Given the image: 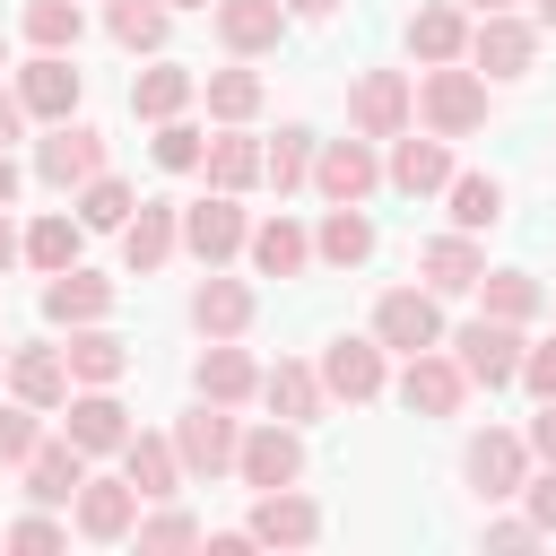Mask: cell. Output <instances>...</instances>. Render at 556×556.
<instances>
[{
    "label": "cell",
    "instance_id": "484cf974",
    "mask_svg": "<svg viewBox=\"0 0 556 556\" xmlns=\"http://www.w3.org/2000/svg\"><path fill=\"white\" fill-rule=\"evenodd\" d=\"M9 391H17L26 408H61V400H70V365H61V348H17V356H9Z\"/></svg>",
    "mask_w": 556,
    "mask_h": 556
},
{
    "label": "cell",
    "instance_id": "9a60e30c",
    "mask_svg": "<svg viewBox=\"0 0 556 556\" xmlns=\"http://www.w3.org/2000/svg\"><path fill=\"white\" fill-rule=\"evenodd\" d=\"M321 391L348 400V408L374 400V391H382V339H330V348H321Z\"/></svg>",
    "mask_w": 556,
    "mask_h": 556
},
{
    "label": "cell",
    "instance_id": "d590c367",
    "mask_svg": "<svg viewBox=\"0 0 556 556\" xmlns=\"http://www.w3.org/2000/svg\"><path fill=\"white\" fill-rule=\"evenodd\" d=\"M78 243H87V226H78V217H35V226H26V261H35L43 278H52V269H70V261H78Z\"/></svg>",
    "mask_w": 556,
    "mask_h": 556
},
{
    "label": "cell",
    "instance_id": "8d00e7d4",
    "mask_svg": "<svg viewBox=\"0 0 556 556\" xmlns=\"http://www.w3.org/2000/svg\"><path fill=\"white\" fill-rule=\"evenodd\" d=\"M478 295H486L495 321H530L539 313V278L530 269H478Z\"/></svg>",
    "mask_w": 556,
    "mask_h": 556
},
{
    "label": "cell",
    "instance_id": "7dc6e473",
    "mask_svg": "<svg viewBox=\"0 0 556 556\" xmlns=\"http://www.w3.org/2000/svg\"><path fill=\"white\" fill-rule=\"evenodd\" d=\"M521 495H530V521H539V530H556V460H547L539 478H521Z\"/></svg>",
    "mask_w": 556,
    "mask_h": 556
},
{
    "label": "cell",
    "instance_id": "680465c9",
    "mask_svg": "<svg viewBox=\"0 0 556 556\" xmlns=\"http://www.w3.org/2000/svg\"><path fill=\"white\" fill-rule=\"evenodd\" d=\"M165 9H208V0H165Z\"/></svg>",
    "mask_w": 556,
    "mask_h": 556
},
{
    "label": "cell",
    "instance_id": "9f6ffc18",
    "mask_svg": "<svg viewBox=\"0 0 556 556\" xmlns=\"http://www.w3.org/2000/svg\"><path fill=\"white\" fill-rule=\"evenodd\" d=\"M539 26H556V0H539Z\"/></svg>",
    "mask_w": 556,
    "mask_h": 556
},
{
    "label": "cell",
    "instance_id": "8992f818",
    "mask_svg": "<svg viewBox=\"0 0 556 556\" xmlns=\"http://www.w3.org/2000/svg\"><path fill=\"white\" fill-rule=\"evenodd\" d=\"M469 400V374H460V356H434V348H417L408 356V374H400V408L408 417H452Z\"/></svg>",
    "mask_w": 556,
    "mask_h": 556
},
{
    "label": "cell",
    "instance_id": "c3c4849f",
    "mask_svg": "<svg viewBox=\"0 0 556 556\" xmlns=\"http://www.w3.org/2000/svg\"><path fill=\"white\" fill-rule=\"evenodd\" d=\"M521 382H530L539 400H556V348H521Z\"/></svg>",
    "mask_w": 556,
    "mask_h": 556
},
{
    "label": "cell",
    "instance_id": "bcb514c9",
    "mask_svg": "<svg viewBox=\"0 0 556 556\" xmlns=\"http://www.w3.org/2000/svg\"><path fill=\"white\" fill-rule=\"evenodd\" d=\"M9 547H26V556H43V547H61V521H43V513H26V521H9Z\"/></svg>",
    "mask_w": 556,
    "mask_h": 556
},
{
    "label": "cell",
    "instance_id": "3957f363",
    "mask_svg": "<svg viewBox=\"0 0 556 556\" xmlns=\"http://www.w3.org/2000/svg\"><path fill=\"white\" fill-rule=\"evenodd\" d=\"M374 339H382V348H400V356H417V348H443L434 287H391V295L374 304Z\"/></svg>",
    "mask_w": 556,
    "mask_h": 556
},
{
    "label": "cell",
    "instance_id": "7c38bea8",
    "mask_svg": "<svg viewBox=\"0 0 556 556\" xmlns=\"http://www.w3.org/2000/svg\"><path fill=\"white\" fill-rule=\"evenodd\" d=\"M243 235H252V226H243L235 191H208V200H191V208H182V243H191L208 269H217V261H235V252H243Z\"/></svg>",
    "mask_w": 556,
    "mask_h": 556
},
{
    "label": "cell",
    "instance_id": "603a6c76",
    "mask_svg": "<svg viewBox=\"0 0 556 556\" xmlns=\"http://www.w3.org/2000/svg\"><path fill=\"white\" fill-rule=\"evenodd\" d=\"M417 269H426V287H434V295H469V287H478V269H486V252H478L469 235H434V243L417 252Z\"/></svg>",
    "mask_w": 556,
    "mask_h": 556
},
{
    "label": "cell",
    "instance_id": "ffe728a7",
    "mask_svg": "<svg viewBox=\"0 0 556 556\" xmlns=\"http://www.w3.org/2000/svg\"><path fill=\"white\" fill-rule=\"evenodd\" d=\"M78 530L87 539H130L139 530V486L130 478H87L78 486Z\"/></svg>",
    "mask_w": 556,
    "mask_h": 556
},
{
    "label": "cell",
    "instance_id": "f907efd6",
    "mask_svg": "<svg viewBox=\"0 0 556 556\" xmlns=\"http://www.w3.org/2000/svg\"><path fill=\"white\" fill-rule=\"evenodd\" d=\"M530 452L556 460V400H539V417H530Z\"/></svg>",
    "mask_w": 556,
    "mask_h": 556
},
{
    "label": "cell",
    "instance_id": "cb8c5ba5",
    "mask_svg": "<svg viewBox=\"0 0 556 556\" xmlns=\"http://www.w3.org/2000/svg\"><path fill=\"white\" fill-rule=\"evenodd\" d=\"M104 304H113V287H104L96 269H78V261L52 269V287H43V313L70 321V330H78V321H104Z\"/></svg>",
    "mask_w": 556,
    "mask_h": 556
},
{
    "label": "cell",
    "instance_id": "52a82bcc",
    "mask_svg": "<svg viewBox=\"0 0 556 556\" xmlns=\"http://www.w3.org/2000/svg\"><path fill=\"white\" fill-rule=\"evenodd\" d=\"M61 417H70L61 434H70L78 452H122V443H130V408L113 400V382H87V391H70V400H61Z\"/></svg>",
    "mask_w": 556,
    "mask_h": 556
},
{
    "label": "cell",
    "instance_id": "b9f144b4",
    "mask_svg": "<svg viewBox=\"0 0 556 556\" xmlns=\"http://www.w3.org/2000/svg\"><path fill=\"white\" fill-rule=\"evenodd\" d=\"M78 26H87V17H78V0H35V9H26L35 52H70V43H78Z\"/></svg>",
    "mask_w": 556,
    "mask_h": 556
},
{
    "label": "cell",
    "instance_id": "2e32d148",
    "mask_svg": "<svg viewBox=\"0 0 556 556\" xmlns=\"http://www.w3.org/2000/svg\"><path fill=\"white\" fill-rule=\"evenodd\" d=\"M313 182H321V200H365L382 182V165H374L365 139H321L313 148Z\"/></svg>",
    "mask_w": 556,
    "mask_h": 556
},
{
    "label": "cell",
    "instance_id": "60d3db41",
    "mask_svg": "<svg viewBox=\"0 0 556 556\" xmlns=\"http://www.w3.org/2000/svg\"><path fill=\"white\" fill-rule=\"evenodd\" d=\"M139 200H130V182H113V174H87L78 182V226H122Z\"/></svg>",
    "mask_w": 556,
    "mask_h": 556
},
{
    "label": "cell",
    "instance_id": "ac0fdd59",
    "mask_svg": "<svg viewBox=\"0 0 556 556\" xmlns=\"http://www.w3.org/2000/svg\"><path fill=\"white\" fill-rule=\"evenodd\" d=\"M521 478H530V443L521 434H469V486L478 495H521Z\"/></svg>",
    "mask_w": 556,
    "mask_h": 556
},
{
    "label": "cell",
    "instance_id": "f6af8a7d",
    "mask_svg": "<svg viewBox=\"0 0 556 556\" xmlns=\"http://www.w3.org/2000/svg\"><path fill=\"white\" fill-rule=\"evenodd\" d=\"M139 547H148V556H174V547H200V521H191V513H156V521H139Z\"/></svg>",
    "mask_w": 556,
    "mask_h": 556
},
{
    "label": "cell",
    "instance_id": "5bb4252c",
    "mask_svg": "<svg viewBox=\"0 0 556 556\" xmlns=\"http://www.w3.org/2000/svg\"><path fill=\"white\" fill-rule=\"evenodd\" d=\"M182 243V208L174 200H139L130 217H122V261L148 278V269H165V252Z\"/></svg>",
    "mask_w": 556,
    "mask_h": 556
},
{
    "label": "cell",
    "instance_id": "d4e9b609",
    "mask_svg": "<svg viewBox=\"0 0 556 556\" xmlns=\"http://www.w3.org/2000/svg\"><path fill=\"white\" fill-rule=\"evenodd\" d=\"M191 321H200L208 339H235V330L252 321V287H243V278H217V269H208V278L191 287Z\"/></svg>",
    "mask_w": 556,
    "mask_h": 556
},
{
    "label": "cell",
    "instance_id": "ba28073f",
    "mask_svg": "<svg viewBox=\"0 0 556 556\" xmlns=\"http://www.w3.org/2000/svg\"><path fill=\"white\" fill-rule=\"evenodd\" d=\"M235 417L217 408V400H200L182 426H174V452H182V478H217V469H235Z\"/></svg>",
    "mask_w": 556,
    "mask_h": 556
},
{
    "label": "cell",
    "instance_id": "836d02e7",
    "mask_svg": "<svg viewBox=\"0 0 556 556\" xmlns=\"http://www.w3.org/2000/svg\"><path fill=\"white\" fill-rule=\"evenodd\" d=\"M261 400H269L287 426H304V417H321V374H313V365H269V374H261Z\"/></svg>",
    "mask_w": 556,
    "mask_h": 556
},
{
    "label": "cell",
    "instance_id": "ee69618b",
    "mask_svg": "<svg viewBox=\"0 0 556 556\" xmlns=\"http://www.w3.org/2000/svg\"><path fill=\"white\" fill-rule=\"evenodd\" d=\"M148 148H156V165H165V174H191L208 139H200V130H191V122L174 113V122H156V139H148Z\"/></svg>",
    "mask_w": 556,
    "mask_h": 556
},
{
    "label": "cell",
    "instance_id": "4fadbf2b",
    "mask_svg": "<svg viewBox=\"0 0 556 556\" xmlns=\"http://www.w3.org/2000/svg\"><path fill=\"white\" fill-rule=\"evenodd\" d=\"M235 469H243V486H295V478H304V443H295V426L278 417V426L243 434V443H235Z\"/></svg>",
    "mask_w": 556,
    "mask_h": 556
},
{
    "label": "cell",
    "instance_id": "f5cc1de1",
    "mask_svg": "<svg viewBox=\"0 0 556 556\" xmlns=\"http://www.w3.org/2000/svg\"><path fill=\"white\" fill-rule=\"evenodd\" d=\"M17 252H26V235H17V226H9V217H0V269H9V261H17Z\"/></svg>",
    "mask_w": 556,
    "mask_h": 556
},
{
    "label": "cell",
    "instance_id": "d6986e66",
    "mask_svg": "<svg viewBox=\"0 0 556 556\" xmlns=\"http://www.w3.org/2000/svg\"><path fill=\"white\" fill-rule=\"evenodd\" d=\"M17 469H26V495H35V504H70V495L87 486V452H78L70 434H61V443H35Z\"/></svg>",
    "mask_w": 556,
    "mask_h": 556
},
{
    "label": "cell",
    "instance_id": "30bf717a",
    "mask_svg": "<svg viewBox=\"0 0 556 556\" xmlns=\"http://www.w3.org/2000/svg\"><path fill=\"white\" fill-rule=\"evenodd\" d=\"M243 539H261V547H313V539H321V513H313V495H295V486H261Z\"/></svg>",
    "mask_w": 556,
    "mask_h": 556
},
{
    "label": "cell",
    "instance_id": "94428289",
    "mask_svg": "<svg viewBox=\"0 0 556 556\" xmlns=\"http://www.w3.org/2000/svg\"><path fill=\"white\" fill-rule=\"evenodd\" d=\"M0 52H9V43H0Z\"/></svg>",
    "mask_w": 556,
    "mask_h": 556
},
{
    "label": "cell",
    "instance_id": "6f0895ef",
    "mask_svg": "<svg viewBox=\"0 0 556 556\" xmlns=\"http://www.w3.org/2000/svg\"><path fill=\"white\" fill-rule=\"evenodd\" d=\"M469 9H478V17H486V9H513V0H469Z\"/></svg>",
    "mask_w": 556,
    "mask_h": 556
},
{
    "label": "cell",
    "instance_id": "e0dca14e",
    "mask_svg": "<svg viewBox=\"0 0 556 556\" xmlns=\"http://www.w3.org/2000/svg\"><path fill=\"white\" fill-rule=\"evenodd\" d=\"M122 478L139 486V504H165V495H182V452H174L165 434H139V426H130V443H122Z\"/></svg>",
    "mask_w": 556,
    "mask_h": 556
},
{
    "label": "cell",
    "instance_id": "74e56055",
    "mask_svg": "<svg viewBox=\"0 0 556 556\" xmlns=\"http://www.w3.org/2000/svg\"><path fill=\"white\" fill-rule=\"evenodd\" d=\"M313 130H278V148H261V182H278V191H295V182H313Z\"/></svg>",
    "mask_w": 556,
    "mask_h": 556
},
{
    "label": "cell",
    "instance_id": "1f68e13d",
    "mask_svg": "<svg viewBox=\"0 0 556 556\" xmlns=\"http://www.w3.org/2000/svg\"><path fill=\"white\" fill-rule=\"evenodd\" d=\"M408 52H417V61H460V52H469V17L443 9V0L417 9V17H408Z\"/></svg>",
    "mask_w": 556,
    "mask_h": 556
},
{
    "label": "cell",
    "instance_id": "11a10c76",
    "mask_svg": "<svg viewBox=\"0 0 556 556\" xmlns=\"http://www.w3.org/2000/svg\"><path fill=\"white\" fill-rule=\"evenodd\" d=\"M339 0H287V17H330Z\"/></svg>",
    "mask_w": 556,
    "mask_h": 556
},
{
    "label": "cell",
    "instance_id": "f546056e",
    "mask_svg": "<svg viewBox=\"0 0 556 556\" xmlns=\"http://www.w3.org/2000/svg\"><path fill=\"white\" fill-rule=\"evenodd\" d=\"M200 165H208V191H252V182H261V148H252L235 122L200 148Z\"/></svg>",
    "mask_w": 556,
    "mask_h": 556
},
{
    "label": "cell",
    "instance_id": "ab89813d",
    "mask_svg": "<svg viewBox=\"0 0 556 556\" xmlns=\"http://www.w3.org/2000/svg\"><path fill=\"white\" fill-rule=\"evenodd\" d=\"M208 113L217 122H252L261 113V78L252 70H208Z\"/></svg>",
    "mask_w": 556,
    "mask_h": 556
},
{
    "label": "cell",
    "instance_id": "6da1fadb",
    "mask_svg": "<svg viewBox=\"0 0 556 556\" xmlns=\"http://www.w3.org/2000/svg\"><path fill=\"white\" fill-rule=\"evenodd\" d=\"M417 113H426L434 139H469V130L486 122V78L460 70V61H426V78H417Z\"/></svg>",
    "mask_w": 556,
    "mask_h": 556
},
{
    "label": "cell",
    "instance_id": "83f0119b",
    "mask_svg": "<svg viewBox=\"0 0 556 556\" xmlns=\"http://www.w3.org/2000/svg\"><path fill=\"white\" fill-rule=\"evenodd\" d=\"M61 365H70V382H122V365H130V348H122L113 330H96V321H78V330H70V348H61Z\"/></svg>",
    "mask_w": 556,
    "mask_h": 556
},
{
    "label": "cell",
    "instance_id": "f35d334b",
    "mask_svg": "<svg viewBox=\"0 0 556 556\" xmlns=\"http://www.w3.org/2000/svg\"><path fill=\"white\" fill-rule=\"evenodd\" d=\"M104 17H113V43L122 52H156L165 43V0H113Z\"/></svg>",
    "mask_w": 556,
    "mask_h": 556
},
{
    "label": "cell",
    "instance_id": "44dd1931",
    "mask_svg": "<svg viewBox=\"0 0 556 556\" xmlns=\"http://www.w3.org/2000/svg\"><path fill=\"white\" fill-rule=\"evenodd\" d=\"M287 35V0H217V43L226 52H269Z\"/></svg>",
    "mask_w": 556,
    "mask_h": 556
},
{
    "label": "cell",
    "instance_id": "4316f807",
    "mask_svg": "<svg viewBox=\"0 0 556 556\" xmlns=\"http://www.w3.org/2000/svg\"><path fill=\"white\" fill-rule=\"evenodd\" d=\"M313 252H321L330 269H356V261L374 252V217H365L356 200H330V217H321V235H313Z\"/></svg>",
    "mask_w": 556,
    "mask_h": 556
},
{
    "label": "cell",
    "instance_id": "f1b7e54d",
    "mask_svg": "<svg viewBox=\"0 0 556 556\" xmlns=\"http://www.w3.org/2000/svg\"><path fill=\"white\" fill-rule=\"evenodd\" d=\"M191 382H200V400L235 408V400H252V391H261V365H252L243 348H226V339H217V348L200 356V374H191Z\"/></svg>",
    "mask_w": 556,
    "mask_h": 556
},
{
    "label": "cell",
    "instance_id": "7402d4cb",
    "mask_svg": "<svg viewBox=\"0 0 556 556\" xmlns=\"http://www.w3.org/2000/svg\"><path fill=\"white\" fill-rule=\"evenodd\" d=\"M391 182H400L408 200H417V191H443V182H452V148H443L434 130H426V139L400 130V139H391Z\"/></svg>",
    "mask_w": 556,
    "mask_h": 556
},
{
    "label": "cell",
    "instance_id": "4dcf8cb0",
    "mask_svg": "<svg viewBox=\"0 0 556 556\" xmlns=\"http://www.w3.org/2000/svg\"><path fill=\"white\" fill-rule=\"evenodd\" d=\"M243 243H252V261H261V278H295V269L313 261V235H304L295 217H269V226H252Z\"/></svg>",
    "mask_w": 556,
    "mask_h": 556
},
{
    "label": "cell",
    "instance_id": "681fc988",
    "mask_svg": "<svg viewBox=\"0 0 556 556\" xmlns=\"http://www.w3.org/2000/svg\"><path fill=\"white\" fill-rule=\"evenodd\" d=\"M539 539H547L539 521H495V530H486V547H539Z\"/></svg>",
    "mask_w": 556,
    "mask_h": 556
},
{
    "label": "cell",
    "instance_id": "7a4b0ae2",
    "mask_svg": "<svg viewBox=\"0 0 556 556\" xmlns=\"http://www.w3.org/2000/svg\"><path fill=\"white\" fill-rule=\"evenodd\" d=\"M408 113H417V87H408L400 70H365V78H356V96H348L356 139H400V130H408Z\"/></svg>",
    "mask_w": 556,
    "mask_h": 556
},
{
    "label": "cell",
    "instance_id": "db71d44e",
    "mask_svg": "<svg viewBox=\"0 0 556 556\" xmlns=\"http://www.w3.org/2000/svg\"><path fill=\"white\" fill-rule=\"evenodd\" d=\"M17 200V165H9V148H0V208Z\"/></svg>",
    "mask_w": 556,
    "mask_h": 556
},
{
    "label": "cell",
    "instance_id": "91938a15",
    "mask_svg": "<svg viewBox=\"0 0 556 556\" xmlns=\"http://www.w3.org/2000/svg\"><path fill=\"white\" fill-rule=\"evenodd\" d=\"M0 365H9V348H0Z\"/></svg>",
    "mask_w": 556,
    "mask_h": 556
},
{
    "label": "cell",
    "instance_id": "277c9868",
    "mask_svg": "<svg viewBox=\"0 0 556 556\" xmlns=\"http://www.w3.org/2000/svg\"><path fill=\"white\" fill-rule=\"evenodd\" d=\"M469 61H478L486 78H521V70L539 61V26H521L513 9H486V17L469 26Z\"/></svg>",
    "mask_w": 556,
    "mask_h": 556
},
{
    "label": "cell",
    "instance_id": "816d5d0a",
    "mask_svg": "<svg viewBox=\"0 0 556 556\" xmlns=\"http://www.w3.org/2000/svg\"><path fill=\"white\" fill-rule=\"evenodd\" d=\"M26 130V104H17V87H0V148Z\"/></svg>",
    "mask_w": 556,
    "mask_h": 556
},
{
    "label": "cell",
    "instance_id": "9c48e42d",
    "mask_svg": "<svg viewBox=\"0 0 556 556\" xmlns=\"http://www.w3.org/2000/svg\"><path fill=\"white\" fill-rule=\"evenodd\" d=\"M35 174H43L52 191H78L87 174H104V130H87V122H52V139L35 148Z\"/></svg>",
    "mask_w": 556,
    "mask_h": 556
},
{
    "label": "cell",
    "instance_id": "e575fe53",
    "mask_svg": "<svg viewBox=\"0 0 556 556\" xmlns=\"http://www.w3.org/2000/svg\"><path fill=\"white\" fill-rule=\"evenodd\" d=\"M443 191H452V226H460V235H478V226L504 217V182H495V174H452Z\"/></svg>",
    "mask_w": 556,
    "mask_h": 556
},
{
    "label": "cell",
    "instance_id": "5b68a950",
    "mask_svg": "<svg viewBox=\"0 0 556 556\" xmlns=\"http://www.w3.org/2000/svg\"><path fill=\"white\" fill-rule=\"evenodd\" d=\"M452 348H460V374L486 382V391H504V382L521 374V321H495V313H486V321H469Z\"/></svg>",
    "mask_w": 556,
    "mask_h": 556
},
{
    "label": "cell",
    "instance_id": "7bdbcfd3",
    "mask_svg": "<svg viewBox=\"0 0 556 556\" xmlns=\"http://www.w3.org/2000/svg\"><path fill=\"white\" fill-rule=\"evenodd\" d=\"M35 443H43V408L9 400V408H0V469H17V460H26Z\"/></svg>",
    "mask_w": 556,
    "mask_h": 556
},
{
    "label": "cell",
    "instance_id": "8fae6325",
    "mask_svg": "<svg viewBox=\"0 0 556 556\" xmlns=\"http://www.w3.org/2000/svg\"><path fill=\"white\" fill-rule=\"evenodd\" d=\"M78 70H70V52H35L26 70H17V104L35 113V122H70L78 113Z\"/></svg>",
    "mask_w": 556,
    "mask_h": 556
},
{
    "label": "cell",
    "instance_id": "d6a6232c",
    "mask_svg": "<svg viewBox=\"0 0 556 556\" xmlns=\"http://www.w3.org/2000/svg\"><path fill=\"white\" fill-rule=\"evenodd\" d=\"M182 104H191V70L156 61V70H139V78H130V113H139V122H174Z\"/></svg>",
    "mask_w": 556,
    "mask_h": 556
}]
</instances>
